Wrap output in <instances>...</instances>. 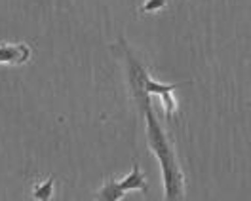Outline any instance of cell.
Returning a JSON list of instances; mask_svg holds the SVG:
<instances>
[{
    "label": "cell",
    "instance_id": "obj_1",
    "mask_svg": "<svg viewBox=\"0 0 251 201\" xmlns=\"http://www.w3.org/2000/svg\"><path fill=\"white\" fill-rule=\"evenodd\" d=\"M137 101L145 110V122H147V140L149 146L152 150V154L156 156L162 167V179H164V198L166 200H185V175L179 167L175 148H173L172 140L166 135V131L162 129V125L158 122L156 114L151 107V99L147 93L135 89Z\"/></svg>",
    "mask_w": 251,
    "mask_h": 201
},
{
    "label": "cell",
    "instance_id": "obj_2",
    "mask_svg": "<svg viewBox=\"0 0 251 201\" xmlns=\"http://www.w3.org/2000/svg\"><path fill=\"white\" fill-rule=\"evenodd\" d=\"M32 51L25 42L0 44V65H25L31 59Z\"/></svg>",
    "mask_w": 251,
    "mask_h": 201
},
{
    "label": "cell",
    "instance_id": "obj_3",
    "mask_svg": "<svg viewBox=\"0 0 251 201\" xmlns=\"http://www.w3.org/2000/svg\"><path fill=\"white\" fill-rule=\"evenodd\" d=\"M120 186H122V190H124L126 194L127 192H133V190H139V192H149V186H147V179H145V175L141 173L139 169V163L137 161H133V169L129 175H126L122 180H118Z\"/></svg>",
    "mask_w": 251,
    "mask_h": 201
},
{
    "label": "cell",
    "instance_id": "obj_4",
    "mask_svg": "<svg viewBox=\"0 0 251 201\" xmlns=\"http://www.w3.org/2000/svg\"><path fill=\"white\" fill-rule=\"evenodd\" d=\"M97 198L105 201H120L126 198V192L122 190L118 180H107L101 186V190L97 192Z\"/></svg>",
    "mask_w": 251,
    "mask_h": 201
},
{
    "label": "cell",
    "instance_id": "obj_5",
    "mask_svg": "<svg viewBox=\"0 0 251 201\" xmlns=\"http://www.w3.org/2000/svg\"><path fill=\"white\" fill-rule=\"evenodd\" d=\"M32 198L38 201H50L53 198V177L46 179L42 184H36L32 188Z\"/></svg>",
    "mask_w": 251,
    "mask_h": 201
},
{
    "label": "cell",
    "instance_id": "obj_6",
    "mask_svg": "<svg viewBox=\"0 0 251 201\" xmlns=\"http://www.w3.org/2000/svg\"><path fill=\"white\" fill-rule=\"evenodd\" d=\"M158 97L162 99V109H164V114H166V120L172 122L175 112H177V101H175V97L172 95V91L162 93V95H158Z\"/></svg>",
    "mask_w": 251,
    "mask_h": 201
},
{
    "label": "cell",
    "instance_id": "obj_7",
    "mask_svg": "<svg viewBox=\"0 0 251 201\" xmlns=\"http://www.w3.org/2000/svg\"><path fill=\"white\" fill-rule=\"evenodd\" d=\"M166 4H168V0H147L139 8V12L141 14H154V12H160L162 8H166Z\"/></svg>",
    "mask_w": 251,
    "mask_h": 201
}]
</instances>
